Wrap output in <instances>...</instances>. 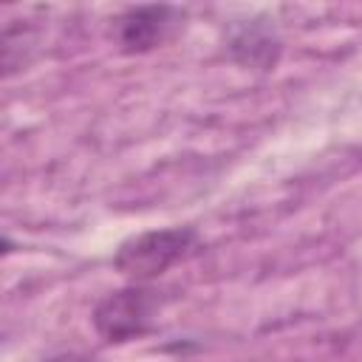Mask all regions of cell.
<instances>
[{
	"mask_svg": "<svg viewBox=\"0 0 362 362\" xmlns=\"http://www.w3.org/2000/svg\"><path fill=\"white\" fill-rule=\"evenodd\" d=\"M198 243L195 229H153L127 238L116 257L113 266L130 277V280H150L161 272H167L173 263L184 260Z\"/></svg>",
	"mask_w": 362,
	"mask_h": 362,
	"instance_id": "cell-1",
	"label": "cell"
},
{
	"mask_svg": "<svg viewBox=\"0 0 362 362\" xmlns=\"http://www.w3.org/2000/svg\"><path fill=\"white\" fill-rule=\"evenodd\" d=\"M158 311V297L153 288L130 286L107 294L93 311V328L107 342H127L141 337Z\"/></svg>",
	"mask_w": 362,
	"mask_h": 362,
	"instance_id": "cell-2",
	"label": "cell"
},
{
	"mask_svg": "<svg viewBox=\"0 0 362 362\" xmlns=\"http://www.w3.org/2000/svg\"><path fill=\"white\" fill-rule=\"evenodd\" d=\"M184 20V11L173 6H136L116 20V42L124 54H141L161 45L173 28Z\"/></svg>",
	"mask_w": 362,
	"mask_h": 362,
	"instance_id": "cell-3",
	"label": "cell"
},
{
	"mask_svg": "<svg viewBox=\"0 0 362 362\" xmlns=\"http://www.w3.org/2000/svg\"><path fill=\"white\" fill-rule=\"evenodd\" d=\"M45 362H90L88 356H79V354H59V356H51Z\"/></svg>",
	"mask_w": 362,
	"mask_h": 362,
	"instance_id": "cell-4",
	"label": "cell"
}]
</instances>
